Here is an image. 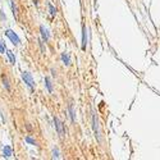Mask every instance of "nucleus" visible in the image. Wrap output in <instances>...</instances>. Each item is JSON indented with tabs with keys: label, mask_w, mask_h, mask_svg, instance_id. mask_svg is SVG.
<instances>
[{
	"label": "nucleus",
	"mask_w": 160,
	"mask_h": 160,
	"mask_svg": "<svg viewBox=\"0 0 160 160\" xmlns=\"http://www.w3.org/2000/svg\"><path fill=\"white\" fill-rule=\"evenodd\" d=\"M22 78H23L24 81L27 82V85H28L30 87H34L35 86V82H34V79H32L31 74H30L28 72H23V74H22Z\"/></svg>",
	"instance_id": "obj_1"
},
{
	"label": "nucleus",
	"mask_w": 160,
	"mask_h": 160,
	"mask_svg": "<svg viewBox=\"0 0 160 160\" xmlns=\"http://www.w3.org/2000/svg\"><path fill=\"white\" fill-rule=\"evenodd\" d=\"M7 36L10 38V40H12V42L14 44V45H18V44H19V38H18V36L15 35V34H13V31L8 30V31H7Z\"/></svg>",
	"instance_id": "obj_2"
},
{
	"label": "nucleus",
	"mask_w": 160,
	"mask_h": 160,
	"mask_svg": "<svg viewBox=\"0 0 160 160\" xmlns=\"http://www.w3.org/2000/svg\"><path fill=\"white\" fill-rule=\"evenodd\" d=\"M54 123H55V127H56L58 129V133L60 134V136H64V131H63V126H62V122H60L58 118H54Z\"/></svg>",
	"instance_id": "obj_3"
},
{
	"label": "nucleus",
	"mask_w": 160,
	"mask_h": 160,
	"mask_svg": "<svg viewBox=\"0 0 160 160\" xmlns=\"http://www.w3.org/2000/svg\"><path fill=\"white\" fill-rule=\"evenodd\" d=\"M87 30L86 27L83 26V37H82V49H86V45H87Z\"/></svg>",
	"instance_id": "obj_4"
},
{
	"label": "nucleus",
	"mask_w": 160,
	"mask_h": 160,
	"mask_svg": "<svg viewBox=\"0 0 160 160\" xmlns=\"http://www.w3.org/2000/svg\"><path fill=\"white\" fill-rule=\"evenodd\" d=\"M4 155L5 156H10V155H12V149H10L9 146H5V147H4Z\"/></svg>",
	"instance_id": "obj_5"
},
{
	"label": "nucleus",
	"mask_w": 160,
	"mask_h": 160,
	"mask_svg": "<svg viewBox=\"0 0 160 160\" xmlns=\"http://www.w3.org/2000/svg\"><path fill=\"white\" fill-rule=\"evenodd\" d=\"M62 59H63V62H64V64H67V65L71 63V62H69V56H68V54H63V55H62Z\"/></svg>",
	"instance_id": "obj_6"
},
{
	"label": "nucleus",
	"mask_w": 160,
	"mask_h": 160,
	"mask_svg": "<svg viewBox=\"0 0 160 160\" xmlns=\"http://www.w3.org/2000/svg\"><path fill=\"white\" fill-rule=\"evenodd\" d=\"M40 30H41V32H42V37H44V40L46 41V40L49 38V35L46 34V30L44 28V26H41V28H40Z\"/></svg>",
	"instance_id": "obj_7"
},
{
	"label": "nucleus",
	"mask_w": 160,
	"mask_h": 160,
	"mask_svg": "<svg viewBox=\"0 0 160 160\" xmlns=\"http://www.w3.org/2000/svg\"><path fill=\"white\" fill-rule=\"evenodd\" d=\"M3 82H4V86H5V89H7L8 91H9V90H10V86H9V82H8L7 77H4V76H3Z\"/></svg>",
	"instance_id": "obj_8"
},
{
	"label": "nucleus",
	"mask_w": 160,
	"mask_h": 160,
	"mask_svg": "<svg viewBox=\"0 0 160 160\" xmlns=\"http://www.w3.org/2000/svg\"><path fill=\"white\" fill-rule=\"evenodd\" d=\"M49 8H50V10H51V14H53V15H54V14H56V9H55L53 5L50 4V3H49Z\"/></svg>",
	"instance_id": "obj_9"
},
{
	"label": "nucleus",
	"mask_w": 160,
	"mask_h": 160,
	"mask_svg": "<svg viewBox=\"0 0 160 160\" xmlns=\"http://www.w3.org/2000/svg\"><path fill=\"white\" fill-rule=\"evenodd\" d=\"M8 55H9V58H10V60H12V63H13V64H14V63H15V58L13 56L12 51H8Z\"/></svg>",
	"instance_id": "obj_10"
},
{
	"label": "nucleus",
	"mask_w": 160,
	"mask_h": 160,
	"mask_svg": "<svg viewBox=\"0 0 160 160\" xmlns=\"http://www.w3.org/2000/svg\"><path fill=\"white\" fill-rule=\"evenodd\" d=\"M45 81H46V86H48L49 91H50V92H51V91H53V89H51V85H50V81H49V78H46Z\"/></svg>",
	"instance_id": "obj_11"
},
{
	"label": "nucleus",
	"mask_w": 160,
	"mask_h": 160,
	"mask_svg": "<svg viewBox=\"0 0 160 160\" xmlns=\"http://www.w3.org/2000/svg\"><path fill=\"white\" fill-rule=\"evenodd\" d=\"M69 112H71V115H72V120H74V113H73V108H72V105H69Z\"/></svg>",
	"instance_id": "obj_12"
},
{
	"label": "nucleus",
	"mask_w": 160,
	"mask_h": 160,
	"mask_svg": "<svg viewBox=\"0 0 160 160\" xmlns=\"http://www.w3.org/2000/svg\"><path fill=\"white\" fill-rule=\"evenodd\" d=\"M26 141H27V142H30V143H32V145H36V142L31 138V137H27V138H26Z\"/></svg>",
	"instance_id": "obj_13"
},
{
	"label": "nucleus",
	"mask_w": 160,
	"mask_h": 160,
	"mask_svg": "<svg viewBox=\"0 0 160 160\" xmlns=\"http://www.w3.org/2000/svg\"><path fill=\"white\" fill-rule=\"evenodd\" d=\"M4 50H5V48L3 46V44H0V51H1V53H4Z\"/></svg>",
	"instance_id": "obj_14"
}]
</instances>
